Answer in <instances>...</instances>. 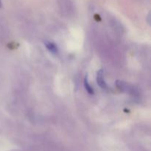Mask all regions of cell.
<instances>
[{"mask_svg": "<svg viewBox=\"0 0 151 151\" xmlns=\"http://www.w3.org/2000/svg\"><path fill=\"white\" fill-rule=\"evenodd\" d=\"M97 84H98L101 88H104L106 87V82H105L104 78H103V71L102 70V69L99 70L97 73Z\"/></svg>", "mask_w": 151, "mask_h": 151, "instance_id": "obj_1", "label": "cell"}, {"mask_svg": "<svg viewBox=\"0 0 151 151\" xmlns=\"http://www.w3.org/2000/svg\"><path fill=\"white\" fill-rule=\"evenodd\" d=\"M44 44H45L47 49L50 52L53 53V54L58 53V48L55 46V44H54L52 42H49V41H45V42H44Z\"/></svg>", "mask_w": 151, "mask_h": 151, "instance_id": "obj_2", "label": "cell"}, {"mask_svg": "<svg viewBox=\"0 0 151 151\" xmlns=\"http://www.w3.org/2000/svg\"><path fill=\"white\" fill-rule=\"evenodd\" d=\"M84 86H85L86 90L87 92H88V94H94V89H93L92 87L91 86V85L88 83L87 78H86L85 80H84Z\"/></svg>", "mask_w": 151, "mask_h": 151, "instance_id": "obj_3", "label": "cell"}, {"mask_svg": "<svg viewBox=\"0 0 151 151\" xmlns=\"http://www.w3.org/2000/svg\"><path fill=\"white\" fill-rule=\"evenodd\" d=\"M1 7V1L0 0V7Z\"/></svg>", "mask_w": 151, "mask_h": 151, "instance_id": "obj_4", "label": "cell"}]
</instances>
